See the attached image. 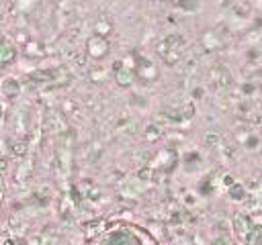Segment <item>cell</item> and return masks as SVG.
Returning a JSON list of instances; mask_svg holds the SVG:
<instances>
[{
  "label": "cell",
  "instance_id": "obj_1",
  "mask_svg": "<svg viewBox=\"0 0 262 245\" xmlns=\"http://www.w3.org/2000/svg\"><path fill=\"white\" fill-rule=\"evenodd\" d=\"M84 245H158V241L137 225L113 223L94 233Z\"/></svg>",
  "mask_w": 262,
  "mask_h": 245
},
{
  "label": "cell",
  "instance_id": "obj_2",
  "mask_svg": "<svg viewBox=\"0 0 262 245\" xmlns=\"http://www.w3.org/2000/svg\"><path fill=\"white\" fill-rule=\"evenodd\" d=\"M2 196H4V188H2V182H0V204H2Z\"/></svg>",
  "mask_w": 262,
  "mask_h": 245
}]
</instances>
